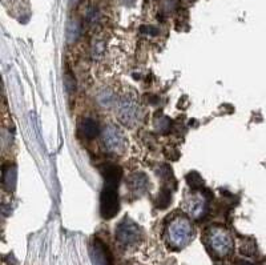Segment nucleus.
<instances>
[{"label": "nucleus", "mask_w": 266, "mask_h": 265, "mask_svg": "<svg viewBox=\"0 0 266 265\" xmlns=\"http://www.w3.org/2000/svg\"><path fill=\"white\" fill-rule=\"evenodd\" d=\"M80 31H81V27H80V23L77 22V20H75V19H72V20H69L67 24V39L69 43H72V42H75L77 38H79V35H80Z\"/></svg>", "instance_id": "4468645a"}, {"label": "nucleus", "mask_w": 266, "mask_h": 265, "mask_svg": "<svg viewBox=\"0 0 266 265\" xmlns=\"http://www.w3.org/2000/svg\"><path fill=\"white\" fill-rule=\"evenodd\" d=\"M141 32L149 35V36H156L157 35V30L155 27H143V28H141Z\"/></svg>", "instance_id": "aec40b11"}, {"label": "nucleus", "mask_w": 266, "mask_h": 265, "mask_svg": "<svg viewBox=\"0 0 266 265\" xmlns=\"http://www.w3.org/2000/svg\"><path fill=\"white\" fill-rule=\"evenodd\" d=\"M91 260L93 265H112V257L102 240L96 239L91 245Z\"/></svg>", "instance_id": "6e6552de"}, {"label": "nucleus", "mask_w": 266, "mask_h": 265, "mask_svg": "<svg viewBox=\"0 0 266 265\" xmlns=\"http://www.w3.org/2000/svg\"><path fill=\"white\" fill-rule=\"evenodd\" d=\"M103 52H104V44L98 43L93 46V53H95V55H102Z\"/></svg>", "instance_id": "412c9836"}, {"label": "nucleus", "mask_w": 266, "mask_h": 265, "mask_svg": "<svg viewBox=\"0 0 266 265\" xmlns=\"http://www.w3.org/2000/svg\"><path fill=\"white\" fill-rule=\"evenodd\" d=\"M186 180H188V184H189L190 187H193V188H199V187L204 185V180L201 179L199 173H196V172L189 173Z\"/></svg>", "instance_id": "f3484780"}, {"label": "nucleus", "mask_w": 266, "mask_h": 265, "mask_svg": "<svg viewBox=\"0 0 266 265\" xmlns=\"http://www.w3.org/2000/svg\"><path fill=\"white\" fill-rule=\"evenodd\" d=\"M65 88H67L68 94H73V92H75L76 83H75V79H73L71 75H68V76L65 77Z\"/></svg>", "instance_id": "6ab92c4d"}, {"label": "nucleus", "mask_w": 266, "mask_h": 265, "mask_svg": "<svg viewBox=\"0 0 266 265\" xmlns=\"http://www.w3.org/2000/svg\"><path fill=\"white\" fill-rule=\"evenodd\" d=\"M116 107H117V117L121 123L129 127L137 124L141 116V109L136 100L124 96L116 103Z\"/></svg>", "instance_id": "20e7f679"}, {"label": "nucleus", "mask_w": 266, "mask_h": 265, "mask_svg": "<svg viewBox=\"0 0 266 265\" xmlns=\"http://www.w3.org/2000/svg\"><path fill=\"white\" fill-rule=\"evenodd\" d=\"M141 237V228L131 218H124L116 228V240L124 247H133L140 243Z\"/></svg>", "instance_id": "7ed1b4c3"}, {"label": "nucleus", "mask_w": 266, "mask_h": 265, "mask_svg": "<svg viewBox=\"0 0 266 265\" xmlns=\"http://www.w3.org/2000/svg\"><path fill=\"white\" fill-rule=\"evenodd\" d=\"M155 127H156L157 132L166 133L169 129H170V120H169L166 116L157 117L156 121H155Z\"/></svg>", "instance_id": "2eb2a0df"}, {"label": "nucleus", "mask_w": 266, "mask_h": 265, "mask_svg": "<svg viewBox=\"0 0 266 265\" xmlns=\"http://www.w3.org/2000/svg\"><path fill=\"white\" fill-rule=\"evenodd\" d=\"M102 136L104 147L108 152L117 154V152H121L127 146V140H125L123 131L118 128L117 125H106V128L103 129Z\"/></svg>", "instance_id": "423d86ee"}, {"label": "nucleus", "mask_w": 266, "mask_h": 265, "mask_svg": "<svg viewBox=\"0 0 266 265\" xmlns=\"http://www.w3.org/2000/svg\"><path fill=\"white\" fill-rule=\"evenodd\" d=\"M123 1L128 5H131V4H133V3H135V0H123Z\"/></svg>", "instance_id": "5701e85b"}, {"label": "nucleus", "mask_w": 266, "mask_h": 265, "mask_svg": "<svg viewBox=\"0 0 266 265\" xmlns=\"http://www.w3.org/2000/svg\"><path fill=\"white\" fill-rule=\"evenodd\" d=\"M85 17H87V20L89 23H96L99 22V19H100V11H99L98 7H95V5H91L87 9V12H85Z\"/></svg>", "instance_id": "dca6fc26"}, {"label": "nucleus", "mask_w": 266, "mask_h": 265, "mask_svg": "<svg viewBox=\"0 0 266 265\" xmlns=\"http://www.w3.org/2000/svg\"><path fill=\"white\" fill-rule=\"evenodd\" d=\"M185 211L195 220L203 218L208 212V200L203 193L196 192L186 199Z\"/></svg>", "instance_id": "0eeeda50"}, {"label": "nucleus", "mask_w": 266, "mask_h": 265, "mask_svg": "<svg viewBox=\"0 0 266 265\" xmlns=\"http://www.w3.org/2000/svg\"><path fill=\"white\" fill-rule=\"evenodd\" d=\"M120 211V200L116 187L104 185L102 196H100V213L106 220L113 218Z\"/></svg>", "instance_id": "39448f33"}, {"label": "nucleus", "mask_w": 266, "mask_h": 265, "mask_svg": "<svg viewBox=\"0 0 266 265\" xmlns=\"http://www.w3.org/2000/svg\"><path fill=\"white\" fill-rule=\"evenodd\" d=\"M207 243L212 252L220 257L228 256L233 251L232 236L226 229L221 227L211 228L207 235Z\"/></svg>", "instance_id": "f03ea898"}, {"label": "nucleus", "mask_w": 266, "mask_h": 265, "mask_svg": "<svg viewBox=\"0 0 266 265\" xmlns=\"http://www.w3.org/2000/svg\"><path fill=\"white\" fill-rule=\"evenodd\" d=\"M102 175L104 177V185L118 187V183L123 177V169L116 164H106L102 168Z\"/></svg>", "instance_id": "1a4fd4ad"}, {"label": "nucleus", "mask_w": 266, "mask_h": 265, "mask_svg": "<svg viewBox=\"0 0 266 265\" xmlns=\"http://www.w3.org/2000/svg\"><path fill=\"white\" fill-rule=\"evenodd\" d=\"M237 265H252L250 263H248V261H244V260H241L237 263Z\"/></svg>", "instance_id": "4be33fe9"}, {"label": "nucleus", "mask_w": 266, "mask_h": 265, "mask_svg": "<svg viewBox=\"0 0 266 265\" xmlns=\"http://www.w3.org/2000/svg\"><path fill=\"white\" fill-rule=\"evenodd\" d=\"M170 203V193L168 191H162V192L159 195V208H165V207L169 206Z\"/></svg>", "instance_id": "a211bd4d"}, {"label": "nucleus", "mask_w": 266, "mask_h": 265, "mask_svg": "<svg viewBox=\"0 0 266 265\" xmlns=\"http://www.w3.org/2000/svg\"><path fill=\"white\" fill-rule=\"evenodd\" d=\"M79 132L85 137V139H93L99 135V124L98 121L93 119H83L79 124Z\"/></svg>", "instance_id": "9b49d317"}, {"label": "nucleus", "mask_w": 266, "mask_h": 265, "mask_svg": "<svg viewBox=\"0 0 266 265\" xmlns=\"http://www.w3.org/2000/svg\"><path fill=\"white\" fill-rule=\"evenodd\" d=\"M16 167L15 165H7L3 171V185L5 189L13 191L16 187Z\"/></svg>", "instance_id": "f8f14e48"}, {"label": "nucleus", "mask_w": 266, "mask_h": 265, "mask_svg": "<svg viewBox=\"0 0 266 265\" xmlns=\"http://www.w3.org/2000/svg\"><path fill=\"white\" fill-rule=\"evenodd\" d=\"M193 239V227L186 217H176L166 227V241L173 249H182Z\"/></svg>", "instance_id": "f257e3e1"}, {"label": "nucleus", "mask_w": 266, "mask_h": 265, "mask_svg": "<svg viewBox=\"0 0 266 265\" xmlns=\"http://www.w3.org/2000/svg\"><path fill=\"white\" fill-rule=\"evenodd\" d=\"M114 94L112 92V91L109 90H102V91H99V94H98V102L100 106H103V107H112L114 103Z\"/></svg>", "instance_id": "ddd939ff"}, {"label": "nucleus", "mask_w": 266, "mask_h": 265, "mask_svg": "<svg viewBox=\"0 0 266 265\" xmlns=\"http://www.w3.org/2000/svg\"><path fill=\"white\" fill-rule=\"evenodd\" d=\"M129 187L133 192H136L137 195H143L144 192H147V189L149 187V180L147 177L145 173H135V175L131 176V180H129Z\"/></svg>", "instance_id": "9d476101"}]
</instances>
